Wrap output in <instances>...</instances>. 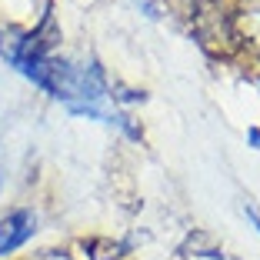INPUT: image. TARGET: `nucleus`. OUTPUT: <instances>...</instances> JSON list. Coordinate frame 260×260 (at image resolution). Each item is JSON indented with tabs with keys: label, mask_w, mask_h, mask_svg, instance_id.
I'll return each mask as SVG.
<instances>
[{
	"label": "nucleus",
	"mask_w": 260,
	"mask_h": 260,
	"mask_svg": "<svg viewBox=\"0 0 260 260\" xmlns=\"http://www.w3.org/2000/svg\"><path fill=\"white\" fill-rule=\"evenodd\" d=\"M34 230H37V217H34L30 210H14V214H7L0 220V257H7L17 247H23L34 237Z\"/></svg>",
	"instance_id": "1"
},
{
	"label": "nucleus",
	"mask_w": 260,
	"mask_h": 260,
	"mask_svg": "<svg viewBox=\"0 0 260 260\" xmlns=\"http://www.w3.org/2000/svg\"><path fill=\"white\" fill-rule=\"evenodd\" d=\"M247 140H250V144H253V147L260 150V130H257V127H250V134H247Z\"/></svg>",
	"instance_id": "2"
},
{
	"label": "nucleus",
	"mask_w": 260,
	"mask_h": 260,
	"mask_svg": "<svg viewBox=\"0 0 260 260\" xmlns=\"http://www.w3.org/2000/svg\"><path fill=\"white\" fill-rule=\"evenodd\" d=\"M247 217H250V223H253V227H257V234H260V217H257V214H253L250 207H247Z\"/></svg>",
	"instance_id": "3"
}]
</instances>
